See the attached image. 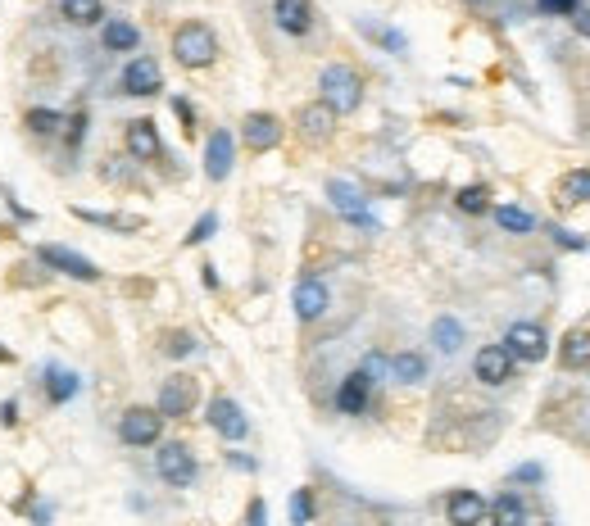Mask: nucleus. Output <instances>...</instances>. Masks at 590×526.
I'll return each instance as SVG.
<instances>
[{
	"label": "nucleus",
	"mask_w": 590,
	"mask_h": 526,
	"mask_svg": "<svg viewBox=\"0 0 590 526\" xmlns=\"http://www.w3.org/2000/svg\"><path fill=\"white\" fill-rule=\"evenodd\" d=\"M286 137V127L277 114H264V109H255V114L241 118V141H246L250 155H268V150H277Z\"/></svg>",
	"instance_id": "nucleus-11"
},
{
	"label": "nucleus",
	"mask_w": 590,
	"mask_h": 526,
	"mask_svg": "<svg viewBox=\"0 0 590 526\" xmlns=\"http://www.w3.org/2000/svg\"><path fill=\"white\" fill-rule=\"evenodd\" d=\"M463 341H468V332H463V322H459V318L441 313V318L432 322V345H436L441 354H459Z\"/></svg>",
	"instance_id": "nucleus-26"
},
{
	"label": "nucleus",
	"mask_w": 590,
	"mask_h": 526,
	"mask_svg": "<svg viewBox=\"0 0 590 526\" xmlns=\"http://www.w3.org/2000/svg\"><path fill=\"white\" fill-rule=\"evenodd\" d=\"M472 377L482 381V386H504L513 377V354L504 345H482L477 359H472Z\"/></svg>",
	"instance_id": "nucleus-17"
},
{
	"label": "nucleus",
	"mask_w": 590,
	"mask_h": 526,
	"mask_svg": "<svg viewBox=\"0 0 590 526\" xmlns=\"http://www.w3.org/2000/svg\"><path fill=\"white\" fill-rule=\"evenodd\" d=\"M14 363H19V354H14V350H10V345L0 341V368H14Z\"/></svg>",
	"instance_id": "nucleus-46"
},
{
	"label": "nucleus",
	"mask_w": 590,
	"mask_h": 526,
	"mask_svg": "<svg viewBox=\"0 0 590 526\" xmlns=\"http://www.w3.org/2000/svg\"><path fill=\"white\" fill-rule=\"evenodd\" d=\"M23 127H28L32 137H55L59 141V127H64V114L50 105H32L28 114H23Z\"/></svg>",
	"instance_id": "nucleus-28"
},
{
	"label": "nucleus",
	"mask_w": 590,
	"mask_h": 526,
	"mask_svg": "<svg viewBox=\"0 0 590 526\" xmlns=\"http://www.w3.org/2000/svg\"><path fill=\"white\" fill-rule=\"evenodd\" d=\"M214 232H218V214H214V209H205V214L191 223V232L182 236V245H187V250H191V245H205Z\"/></svg>",
	"instance_id": "nucleus-35"
},
{
	"label": "nucleus",
	"mask_w": 590,
	"mask_h": 526,
	"mask_svg": "<svg viewBox=\"0 0 590 526\" xmlns=\"http://www.w3.org/2000/svg\"><path fill=\"white\" fill-rule=\"evenodd\" d=\"M164 91V69H159L150 55H132L123 69H118V96L132 100H150Z\"/></svg>",
	"instance_id": "nucleus-7"
},
{
	"label": "nucleus",
	"mask_w": 590,
	"mask_h": 526,
	"mask_svg": "<svg viewBox=\"0 0 590 526\" xmlns=\"http://www.w3.org/2000/svg\"><path fill=\"white\" fill-rule=\"evenodd\" d=\"M318 100H323L336 118L354 114V109L364 105V78H359V69H350V64H327V69L318 73Z\"/></svg>",
	"instance_id": "nucleus-1"
},
{
	"label": "nucleus",
	"mask_w": 590,
	"mask_h": 526,
	"mask_svg": "<svg viewBox=\"0 0 590 526\" xmlns=\"http://www.w3.org/2000/svg\"><path fill=\"white\" fill-rule=\"evenodd\" d=\"M454 209H459V214H491V191H486L482 182L477 186H463V191H454Z\"/></svg>",
	"instance_id": "nucleus-30"
},
{
	"label": "nucleus",
	"mask_w": 590,
	"mask_h": 526,
	"mask_svg": "<svg viewBox=\"0 0 590 526\" xmlns=\"http://www.w3.org/2000/svg\"><path fill=\"white\" fill-rule=\"evenodd\" d=\"M391 381H400V386H418V381H427V359L418 350L391 354Z\"/></svg>",
	"instance_id": "nucleus-25"
},
{
	"label": "nucleus",
	"mask_w": 590,
	"mask_h": 526,
	"mask_svg": "<svg viewBox=\"0 0 590 526\" xmlns=\"http://www.w3.org/2000/svg\"><path fill=\"white\" fill-rule=\"evenodd\" d=\"M82 390H87V381H82L73 368H64V363H46V368H41V395H46L50 409L73 404Z\"/></svg>",
	"instance_id": "nucleus-12"
},
{
	"label": "nucleus",
	"mask_w": 590,
	"mask_h": 526,
	"mask_svg": "<svg viewBox=\"0 0 590 526\" xmlns=\"http://www.w3.org/2000/svg\"><path fill=\"white\" fill-rule=\"evenodd\" d=\"M118 440L128 449H155L164 440V418L155 413V404H132L118 413Z\"/></svg>",
	"instance_id": "nucleus-5"
},
{
	"label": "nucleus",
	"mask_w": 590,
	"mask_h": 526,
	"mask_svg": "<svg viewBox=\"0 0 590 526\" xmlns=\"http://www.w3.org/2000/svg\"><path fill=\"white\" fill-rule=\"evenodd\" d=\"M87 132H91V114L78 105L73 114H64V127H59V141H64V150H69V155H78V150H82V141H87Z\"/></svg>",
	"instance_id": "nucleus-29"
},
{
	"label": "nucleus",
	"mask_w": 590,
	"mask_h": 526,
	"mask_svg": "<svg viewBox=\"0 0 590 526\" xmlns=\"http://www.w3.org/2000/svg\"><path fill=\"white\" fill-rule=\"evenodd\" d=\"M486 517H491V526H527V504H522V495H513V490H500V495L486 504Z\"/></svg>",
	"instance_id": "nucleus-24"
},
{
	"label": "nucleus",
	"mask_w": 590,
	"mask_h": 526,
	"mask_svg": "<svg viewBox=\"0 0 590 526\" xmlns=\"http://www.w3.org/2000/svg\"><path fill=\"white\" fill-rule=\"evenodd\" d=\"M295 127H300V137H305V141H314V146H318V141H327V137H332L336 114L323 105V100H314V105H305L300 114H295Z\"/></svg>",
	"instance_id": "nucleus-21"
},
{
	"label": "nucleus",
	"mask_w": 590,
	"mask_h": 526,
	"mask_svg": "<svg viewBox=\"0 0 590 526\" xmlns=\"http://www.w3.org/2000/svg\"><path fill=\"white\" fill-rule=\"evenodd\" d=\"M581 200H590V168H577V173L563 177V200L559 205H581Z\"/></svg>",
	"instance_id": "nucleus-33"
},
{
	"label": "nucleus",
	"mask_w": 590,
	"mask_h": 526,
	"mask_svg": "<svg viewBox=\"0 0 590 526\" xmlns=\"http://www.w3.org/2000/svg\"><path fill=\"white\" fill-rule=\"evenodd\" d=\"M23 422V409H19V400H14V395H5V400H0V427L5 431H14Z\"/></svg>",
	"instance_id": "nucleus-39"
},
{
	"label": "nucleus",
	"mask_w": 590,
	"mask_h": 526,
	"mask_svg": "<svg viewBox=\"0 0 590 526\" xmlns=\"http://www.w3.org/2000/svg\"><path fill=\"white\" fill-rule=\"evenodd\" d=\"M541 526H550V522H541Z\"/></svg>",
	"instance_id": "nucleus-48"
},
{
	"label": "nucleus",
	"mask_w": 590,
	"mask_h": 526,
	"mask_svg": "<svg viewBox=\"0 0 590 526\" xmlns=\"http://www.w3.org/2000/svg\"><path fill=\"white\" fill-rule=\"evenodd\" d=\"M568 23L581 32V37H590V5H581V0H577V10L568 14Z\"/></svg>",
	"instance_id": "nucleus-41"
},
{
	"label": "nucleus",
	"mask_w": 590,
	"mask_h": 526,
	"mask_svg": "<svg viewBox=\"0 0 590 526\" xmlns=\"http://www.w3.org/2000/svg\"><path fill=\"white\" fill-rule=\"evenodd\" d=\"M504 350L513 354V363H541L550 354V336L541 322H513L504 332Z\"/></svg>",
	"instance_id": "nucleus-9"
},
{
	"label": "nucleus",
	"mask_w": 590,
	"mask_h": 526,
	"mask_svg": "<svg viewBox=\"0 0 590 526\" xmlns=\"http://www.w3.org/2000/svg\"><path fill=\"white\" fill-rule=\"evenodd\" d=\"M246 526H268V504H264V499H250V513H246Z\"/></svg>",
	"instance_id": "nucleus-42"
},
{
	"label": "nucleus",
	"mask_w": 590,
	"mask_h": 526,
	"mask_svg": "<svg viewBox=\"0 0 590 526\" xmlns=\"http://www.w3.org/2000/svg\"><path fill=\"white\" fill-rule=\"evenodd\" d=\"M227 468H236V472H255L259 463H255V458H246V454H236V449H232V454H227Z\"/></svg>",
	"instance_id": "nucleus-44"
},
{
	"label": "nucleus",
	"mask_w": 590,
	"mask_h": 526,
	"mask_svg": "<svg viewBox=\"0 0 590 526\" xmlns=\"http://www.w3.org/2000/svg\"><path fill=\"white\" fill-rule=\"evenodd\" d=\"M173 59L182 64V69H209L218 59V32L209 28V23H200V19H187L182 28L173 32Z\"/></svg>",
	"instance_id": "nucleus-2"
},
{
	"label": "nucleus",
	"mask_w": 590,
	"mask_h": 526,
	"mask_svg": "<svg viewBox=\"0 0 590 526\" xmlns=\"http://www.w3.org/2000/svg\"><path fill=\"white\" fill-rule=\"evenodd\" d=\"M159 350H164L168 359H187V354L200 350V341L191 332H164V336H159Z\"/></svg>",
	"instance_id": "nucleus-32"
},
{
	"label": "nucleus",
	"mask_w": 590,
	"mask_h": 526,
	"mask_svg": "<svg viewBox=\"0 0 590 526\" xmlns=\"http://www.w3.org/2000/svg\"><path fill=\"white\" fill-rule=\"evenodd\" d=\"M23 517H28L32 526H50V522H55V504L37 495V499H32V508H28V513H23Z\"/></svg>",
	"instance_id": "nucleus-38"
},
{
	"label": "nucleus",
	"mask_w": 590,
	"mask_h": 526,
	"mask_svg": "<svg viewBox=\"0 0 590 526\" xmlns=\"http://www.w3.org/2000/svg\"><path fill=\"white\" fill-rule=\"evenodd\" d=\"M123 150H128V159H137V164H159V159H164V141H159L155 118H132V123H123Z\"/></svg>",
	"instance_id": "nucleus-10"
},
{
	"label": "nucleus",
	"mask_w": 590,
	"mask_h": 526,
	"mask_svg": "<svg viewBox=\"0 0 590 526\" xmlns=\"http://www.w3.org/2000/svg\"><path fill=\"white\" fill-rule=\"evenodd\" d=\"M563 368H590V327H572L559 350Z\"/></svg>",
	"instance_id": "nucleus-27"
},
{
	"label": "nucleus",
	"mask_w": 590,
	"mask_h": 526,
	"mask_svg": "<svg viewBox=\"0 0 590 526\" xmlns=\"http://www.w3.org/2000/svg\"><path fill=\"white\" fill-rule=\"evenodd\" d=\"M200 404V386L196 377L177 372V377H164L159 381V395H155V413L164 422H177V418H191V409Z\"/></svg>",
	"instance_id": "nucleus-6"
},
{
	"label": "nucleus",
	"mask_w": 590,
	"mask_h": 526,
	"mask_svg": "<svg viewBox=\"0 0 590 526\" xmlns=\"http://www.w3.org/2000/svg\"><path fill=\"white\" fill-rule=\"evenodd\" d=\"M368 404H373V381H368L359 368L345 372L341 386H336V413H345V418H364Z\"/></svg>",
	"instance_id": "nucleus-15"
},
{
	"label": "nucleus",
	"mask_w": 590,
	"mask_h": 526,
	"mask_svg": "<svg viewBox=\"0 0 590 526\" xmlns=\"http://www.w3.org/2000/svg\"><path fill=\"white\" fill-rule=\"evenodd\" d=\"M554 241H559L563 250H586V236H572V232H563V227H554Z\"/></svg>",
	"instance_id": "nucleus-43"
},
{
	"label": "nucleus",
	"mask_w": 590,
	"mask_h": 526,
	"mask_svg": "<svg viewBox=\"0 0 590 526\" xmlns=\"http://www.w3.org/2000/svg\"><path fill=\"white\" fill-rule=\"evenodd\" d=\"M445 522L450 526H482L486 522V499L477 490H450L445 499Z\"/></svg>",
	"instance_id": "nucleus-19"
},
{
	"label": "nucleus",
	"mask_w": 590,
	"mask_h": 526,
	"mask_svg": "<svg viewBox=\"0 0 590 526\" xmlns=\"http://www.w3.org/2000/svg\"><path fill=\"white\" fill-rule=\"evenodd\" d=\"M232 168H236V141L227 127H214L205 141V177L209 182H227Z\"/></svg>",
	"instance_id": "nucleus-14"
},
{
	"label": "nucleus",
	"mask_w": 590,
	"mask_h": 526,
	"mask_svg": "<svg viewBox=\"0 0 590 526\" xmlns=\"http://www.w3.org/2000/svg\"><path fill=\"white\" fill-rule=\"evenodd\" d=\"M205 422H209V431H214V436L227 440V445H236V440L250 436V418H246V409H241L232 395H214V400H209V409H205Z\"/></svg>",
	"instance_id": "nucleus-8"
},
{
	"label": "nucleus",
	"mask_w": 590,
	"mask_h": 526,
	"mask_svg": "<svg viewBox=\"0 0 590 526\" xmlns=\"http://www.w3.org/2000/svg\"><path fill=\"white\" fill-rule=\"evenodd\" d=\"M0 195H5V209H10V218H19L23 227H32V223H37V214H32L28 205H19V195H14V186H10V182L0 186Z\"/></svg>",
	"instance_id": "nucleus-36"
},
{
	"label": "nucleus",
	"mask_w": 590,
	"mask_h": 526,
	"mask_svg": "<svg viewBox=\"0 0 590 526\" xmlns=\"http://www.w3.org/2000/svg\"><path fill=\"white\" fill-rule=\"evenodd\" d=\"M495 223H500L504 232H518V236L536 232V218H531L527 209H518V205H495Z\"/></svg>",
	"instance_id": "nucleus-31"
},
{
	"label": "nucleus",
	"mask_w": 590,
	"mask_h": 526,
	"mask_svg": "<svg viewBox=\"0 0 590 526\" xmlns=\"http://www.w3.org/2000/svg\"><path fill=\"white\" fill-rule=\"evenodd\" d=\"M536 5H541V14H559V19L577 10V0H536Z\"/></svg>",
	"instance_id": "nucleus-40"
},
{
	"label": "nucleus",
	"mask_w": 590,
	"mask_h": 526,
	"mask_svg": "<svg viewBox=\"0 0 590 526\" xmlns=\"http://www.w3.org/2000/svg\"><path fill=\"white\" fill-rule=\"evenodd\" d=\"M155 477L173 490L196 486L200 463H196V454H191V445H182V440H159L155 445Z\"/></svg>",
	"instance_id": "nucleus-4"
},
{
	"label": "nucleus",
	"mask_w": 590,
	"mask_h": 526,
	"mask_svg": "<svg viewBox=\"0 0 590 526\" xmlns=\"http://www.w3.org/2000/svg\"><path fill=\"white\" fill-rule=\"evenodd\" d=\"M200 273H205V286H209V291H218V268H214V263H205Z\"/></svg>",
	"instance_id": "nucleus-47"
},
{
	"label": "nucleus",
	"mask_w": 590,
	"mask_h": 526,
	"mask_svg": "<svg viewBox=\"0 0 590 526\" xmlns=\"http://www.w3.org/2000/svg\"><path fill=\"white\" fill-rule=\"evenodd\" d=\"M59 19L73 23V28H100L109 14L105 0H59Z\"/></svg>",
	"instance_id": "nucleus-23"
},
{
	"label": "nucleus",
	"mask_w": 590,
	"mask_h": 526,
	"mask_svg": "<svg viewBox=\"0 0 590 526\" xmlns=\"http://www.w3.org/2000/svg\"><path fill=\"white\" fill-rule=\"evenodd\" d=\"M273 23L286 37H309V28H314V0H273Z\"/></svg>",
	"instance_id": "nucleus-18"
},
{
	"label": "nucleus",
	"mask_w": 590,
	"mask_h": 526,
	"mask_svg": "<svg viewBox=\"0 0 590 526\" xmlns=\"http://www.w3.org/2000/svg\"><path fill=\"white\" fill-rule=\"evenodd\" d=\"M327 304H332V295H327L323 277H300L295 282V295H291V309L300 322H318L327 313Z\"/></svg>",
	"instance_id": "nucleus-16"
},
{
	"label": "nucleus",
	"mask_w": 590,
	"mask_h": 526,
	"mask_svg": "<svg viewBox=\"0 0 590 526\" xmlns=\"http://www.w3.org/2000/svg\"><path fill=\"white\" fill-rule=\"evenodd\" d=\"M32 259L46 268V273H55V277H69V282H87V286H96L100 277V263L96 259H87V254H78L73 245H37L32 250Z\"/></svg>",
	"instance_id": "nucleus-3"
},
{
	"label": "nucleus",
	"mask_w": 590,
	"mask_h": 526,
	"mask_svg": "<svg viewBox=\"0 0 590 526\" xmlns=\"http://www.w3.org/2000/svg\"><path fill=\"white\" fill-rule=\"evenodd\" d=\"M173 114H177V123H182V132L196 137V109H191L187 96H173Z\"/></svg>",
	"instance_id": "nucleus-37"
},
{
	"label": "nucleus",
	"mask_w": 590,
	"mask_h": 526,
	"mask_svg": "<svg viewBox=\"0 0 590 526\" xmlns=\"http://www.w3.org/2000/svg\"><path fill=\"white\" fill-rule=\"evenodd\" d=\"M327 200H332V209L345 218V223L373 227V214H368V195L359 191L354 182H345V177H332V182H327Z\"/></svg>",
	"instance_id": "nucleus-13"
},
{
	"label": "nucleus",
	"mask_w": 590,
	"mask_h": 526,
	"mask_svg": "<svg viewBox=\"0 0 590 526\" xmlns=\"http://www.w3.org/2000/svg\"><path fill=\"white\" fill-rule=\"evenodd\" d=\"M545 472H541V463H522L518 472H513V481H541Z\"/></svg>",
	"instance_id": "nucleus-45"
},
{
	"label": "nucleus",
	"mask_w": 590,
	"mask_h": 526,
	"mask_svg": "<svg viewBox=\"0 0 590 526\" xmlns=\"http://www.w3.org/2000/svg\"><path fill=\"white\" fill-rule=\"evenodd\" d=\"M100 46L109 55H137L141 50V28L132 19H105L100 23Z\"/></svg>",
	"instance_id": "nucleus-20"
},
{
	"label": "nucleus",
	"mask_w": 590,
	"mask_h": 526,
	"mask_svg": "<svg viewBox=\"0 0 590 526\" xmlns=\"http://www.w3.org/2000/svg\"><path fill=\"white\" fill-rule=\"evenodd\" d=\"M73 218H78V223H91V227H105V232H141V227H146V218L141 214H100V209H87V205H73L69 209Z\"/></svg>",
	"instance_id": "nucleus-22"
},
{
	"label": "nucleus",
	"mask_w": 590,
	"mask_h": 526,
	"mask_svg": "<svg viewBox=\"0 0 590 526\" xmlns=\"http://www.w3.org/2000/svg\"><path fill=\"white\" fill-rule=\"evenodd\" d=\"M314 513H318V504H314V490H291V526H309L314 522Z\"/></svg>",
	"instance_id": "nucleus-34"
}]
</instances>
